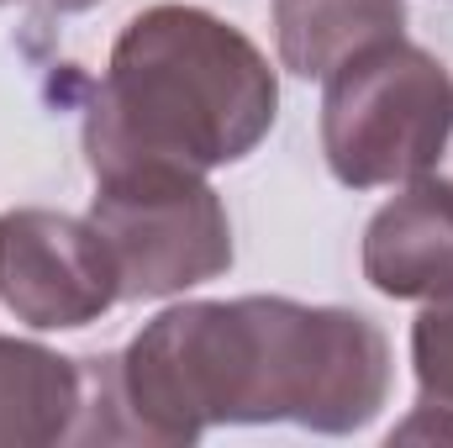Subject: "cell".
<instances>
[{
  "instance_id": "cell-1",
  "label": "cell",
  "mask_w": 453,
  "mask_h": 448,
  "mask_svg": "<svg viewBox=\"0 0 453 448\" xmlns=\"http://www.w3.org/2000/svg\"><path fill=\"white\" fill-rule=\"evenodd\" d=\"M390 401V337L353 306L290 296L180 301L121 353H85L74 444H196L211 428L358 433Z\"/></svg>"
},
{
  "instance_id": "cell-2",
  "label": "cell",
  "mask_w": 453,
  "mask_h": 448,
  "mask_svg": "<svg viewBox=\"0 0 453 448\" xmlns=\"http://www.w3.org/2000/svg\"><path fill=\"white\" fill-rule=\"evenodd\" d=\"M280 116L264 48L201 5H148L111 42L85 106V164L96 180L127 169L211 174L248 158Z\"/></svg>"
},
{
  "instance_id": "cell-3",
  "label": "cell",
  "mask_w": 453,
  "mask_h": 448,
  "mask_svg": "<svg viewBox=\"0 0 453 448\" xmlns=\"http://www.w3.org/2000/svg\"><path fill=\"white\" fill-rule=\"evenodd\" d=\"M453 143L449 64L406 37L374 42L327 74L322 153L348 190L411 185L443 164Z\"/></svg>"
},
{
  "instance_id": "cell-4",
  "label": "cell",
  "mask_w": 453,
  "mask_h": 448,
  "mask_svg": "<svg viewBox=\"0 0 453 448\" xmlns=\"http://www.w3.org/2000/svg\"><path fill=\"white\" fill-rule=\"evenodd\" d=\"M90 222L106 237L121 301L185 296L232 269V222L206 174L127 169L96 180Z\"/></svg>"
},
{
  "instance_id": "cell-5",
  "label": "cell",
  "mask_w": 453,
  "mask_h": 448,
  "mask_svg": "<svg viewBox=\"0 0 453 448\" xmlns=\"http://www.w3.org/2000/svg\"><path fill=\"white\" fill-rule=\"evenodd\" d=\"M121 301L116 259L96 222L16 206L0 217V306L37 333H74Z\"/></svg>"
},
{
  "instance_id": "cell-6",
  "label": "cell",
  "mask_w": 453,
  "mask_h": 448,
  "mask_svg": "<svg viewBox=\"0 0 453 448\" xmlns=\"http://www.w3.org/2000/svg\"><path fill=\"white\" fill-rule=\"evenodd\" d=\"M364 280L390 301L453 296V180L422 174L401 185L364 227Z\"/></svg>"
},
{
  "instance_id": "cell-7",
  "label": "cell",
  "mask_w": 453,
  "mask_h": 448,
  "mask_svg": "<svg viewBox=\"0 0 453 448\" xmlns=\"http://www.w3.org/2000/svg\"><path fill=\"white\" fill-rule=\"evenodd\" d=\"M85 412V359L0 333V448L74 444Z\"/></svg>"
},
{
  "instance_id": "cell-8",
  "label": "cell",
  "mask_w": 453,
  "mask_h": 448,
  "mask_svg": "<svg viewBox=\"0 0 453 448\" xmlns=\"http://www.w3.org/2000/svg\"><path fill=\"white\" fill-rule=\"evenodd\" d=\"M406 32V0H274L280 64L296 80H327L353 53Z\"/></svg>"
},
{
  "instance_id": "cell-9",
  "label": "cell",
  "mask_w": 453,
  "mask_h": 448,
  "mask_svg": "<svg viewBox=\"0 0 453 448\" xmlns=\"http://www.w3.org/2000/svg\"><path fill=\"white\" fill-rule=\"evenodd\" d=\"M411 369H417V406L453 412V296H438L411 322Z\"/></svg>"
},
{
  "instance_id": "cell-10",
  "label": "cell",
  "mask_w": 453,
  "mask_h": 448,
  "mask_svg": "<svg viewBox=\"0 0 453 448\" xmlns=\"http://www.w3.org/2000/svg\"><path fill=\"white\" fill-rule=\"evenodd\" d=\"M37 11H53V16H74V11H90V5H101V0H32Z\"/></svg>"
},
{
  "instance_id": "cell-11",
  "label": "cell",
  "mask_w": 453,
  "mask_h": 448,
  "mask_svg": "<svg viewBox=\"0 0 453 448\" xmlns=\"http://www.w3.org/2000/svg\"><path fill=\"white\" fill-rule=\"evenodd\" d=\"M0 5H11V0H0Z\"/></svg>"
}]
</instances>
